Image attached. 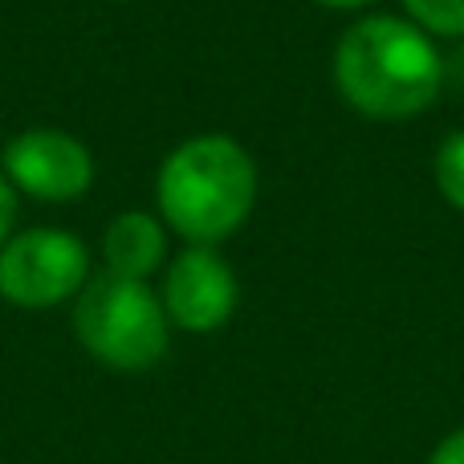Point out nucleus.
<instances>
[{
  "mask_svg": "<svg viewBox=\"0 0 464 464\" xmlns=\"http://www.w3.org/2000/svg\"><path fill=\"white\" fill-rule=\"evenodd\" d=\"M428 464H464V428L444 436V440L436 444V452L428 457Z\"/></svg>",
  "mask_w": 464,
  "mask_h": 464,
  "instance_id": "nucleus-11",
  "label": "nucleus"
},
{
  "mask_svg": "<svg viewBox=\"0 0 464 464\" xmlns=\"http://www.w3.org/2000/svg\"><path fill=\"white\" fill-rule=\"evenodd\" d=\"M436 188L457 212H464V130L449 135L436 151Z\"/></svg>",
  "mask_w": 464,
  "mask_h": 464,
  "instance_id": "nucleus-8",
  "label": "nucleus"
},
{
  "mask_svg": "<svg viewBox=\"0 0 464 464\" xmlns=\"http://www.w3.org/2000/svg\"><path fill=\"white\" fill-rule=\"evenodd\" d=\"M102 256H106V273L147 281L168 256L163 220L151 217V212H119L102 237Z\"/></svg>",
  "mask_w": 464,
  "mask_h": 464,
  "instance_id": "nucleus-7",
  "label": "nucleus"
},
{
  "mask_svg": "<svg viewBox=\"0 0 464 464\" xmlns=\"http://www.w3.org/2000/svg\"><path fill=\"white\" fill-rule=\"evenodd\" d=\"M90 281V253L73 232L29 228L0 248V297L21 310L70 302Z\"/></svg>",
  "mask_w": 464,
  "mask_h": 464,
  "instance_id": "nucleus-4",
  "label": "nucleus"
},
{
  "mask_svg": "<svg viewBox=\"0 0 464 464\" xmlns=\"http://www.w3.org/2000/svg\"><path fill=\"white\" fill-rule=\"evenodd\" d=\"M160 297L168 322L192 334H212L237 310V277L212 245H192L168 265Z\"/></svg>",
  "mask_w": 464,
  "mask_h": 464,
  "instance_id": "nucleus-6",
  "label": "nucleus"
},
{
  "mask_svg": "<svg viewBox=\"0 0 464 464\" xmlns=\"http://www.w3.org/2000/svg\"><path fill=\"white\" fill-rule=\"evenodd\" d=\"M119 5H122V0H119Z\"/></svg>",
  "mask_w": 464,
  "mask_h": 464,
  "instance_id": "nucleus-13",
  "label": "nucleus"
},
{
  "mask_svg": "<svg viewBox=\"0 0 464 464\" xmlns=\"http://www.w3.org/2000/svg\"><path fill=\"white\" fill-rule=\"evenodd\" d=\"M334 82L367 119H411L436 102L444 65L416 21L362 16L334 49Z\"/></svg>",
  "mask_w": 464,
  "mask_h": 464,
  "instance_id": "nucleus-1",
  "label": "nucleus"
},
{
  "mask_svg": "<svg viewBox=\"0 0 464 464\" xmlns=\"http://www.w3.org/2000/svg\"><path fill=\"white\" fill-rule=\"evenodd\" d=\"M13 225H16V188L8 184V176L0 171V248L13 237Z\"/></svg>",
  "mask_w": 464,
  "mask_h": 464,
  "instance_id": "nucleus-10",
  "label": "nucleus"
},
{
  "mask_svg": "<svg viewBox=\"0 0 464 464\" xmlns=\"http://www.w3.org/2000/svg\"><path fill=\"white\" fill-rule=\"evenodd\" d=\"M318 5H326V8H362V5H371V0H318Z\"/></svg>",
  "mask_w": 464,
  "mask_h": 464,
  "instance_id": "nucleus-12",
  "label": "nucleus"
},
{
  "mask_svg": "<svg viewBox=\"0 0 464 464\" xmlns=\"http://www.w3.org/2000/svg\"><path fill=\"white\" fill-rule=\"evenodd\" d=\"M0 171L16 192L45 204L82 200L94 184V155L65 130L33 127L21 130L0 155Z\"/></svg>",
  "mask_w": 464,
  "mask_h": 464,
  "instance_id": "nucleus-5",
  "label": "nucleus"
},
{
  "mask_svg": "<svg viewBox=\"0 0 464 464\" xmlns=\"http://www.w3.org/2000/svg\"><path fill=\"white\" fill-rule=\"evenodd\" d=\"M160 220L192 245H220L256 204V163L237 139L196 135L163 160L155 176Z\"/></svg>",
  "mask_w": 464,
  "mask_h": 464,
  "instance_id": "nucleus-2",
  "label": "nucleus"
},
{
  "mask_svg": "<svg viewBox=\"0 0 464 464\" xmlns=\"http://www.w3.org/2000/svg\"><path fill=\"white\" fill-rule=\"evenodd\" d=\"M73 330L90 359L111 371H147L168 351V310L147 281L98 273L82 285Z\"/></svg>",
  "mask_w": 464,
  "mask_h": 464,
  "instance_id": "nucleus-3",
  "label": "nucleus"
},
{
  "mask_svg": "<svg viewBox=\"0 0 464 464\" xmlns=\"http://www.w3.org/2000/svg\"><path fill=\"white\" fill-rule=\"evenodd\" d=\"M411 21L440 37H464V0H403Z\"/></svg>",
  "mask_w": 464,
  "mask_h": 464,
  "instance_id": "nucleus-9",
  "label": "nucleus"
}]
</instances>
